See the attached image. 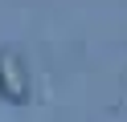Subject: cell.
<instances>
[{
    "mask_svg": "<svg viewBox=\"0 0 127 122\" xmlns=\"http://www.w3.org/2000/svg\"><path fill=\"white\" fill-rule=\"evenodd\" d=\"M0 98L12 106L29 102V65L17 49H0Z\"/></svg>",
    "mask_w": 127,
    "mask_h": 122,
    "instance_id": "6da1fadb",
    "label": "cell"
}]
</instances>
